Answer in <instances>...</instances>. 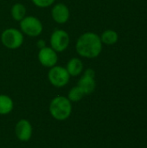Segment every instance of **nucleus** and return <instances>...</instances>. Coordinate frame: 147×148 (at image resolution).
I'll return each mask as SVG.
<instances>
[{"instance_id":"nucleus-1","label":"nucleus","mask_w":147,"mask_h":148,"mask_svg":"<svg viewBox=\"0 0 147 148\" xmlns=\"http://www.w3.org/2000/svg\"><path fill=\"white\" fill-rule=\"evenodd\" d=\"M102 42L100 36L94 32H85L81 34L75 43L77 54L87 59H94L100 56L102 50Z\"/></svg>"},{"instance_id":"nucleus-2","label":"nucleus","mask_w":147,"mask_h":148,"mask_svg":"<svg viewBox=\"0 0 147 148\" xmlns=\"http://www.w3.org/2000/svg\"><path fill=\"white\" fill-rule=\"evenodd\" d=\"M49 113L51 116L59 121L68 119L72 114V102L65 96H56L49 103Z\"/></svg>"},{"instance_id":"nucleus-3","label":"nucleus","mask_w":147,"mask_h":148,"mask_svg":"<svg viewBox=\"0 0 147 148\" xmlns=\"http://www.w3.org/2000/svg\"><path fill=\"white\" fill-rule=\"evenodd\" d=\"M2 44L9 49H16L20 48L24 40L23 34L20 29L15 28H8L1 34Z\"/></svg>"},{"instance_id":"nucleus-4","label":"nucleus","mask_w":147,"mask_h":148,"mask_svg":"<svg viewBox=\"0 0 147 148\" xmlns=\"http://www.w3.org/2000/svg\"><path fill=\"white\" fill-rule=\"evenodd\" d=\"M19 26L22 33L29 37L39 36L43 30L42 23L34 16H26L19 22Z\"/></svg>"},{"instance_id":"nucleus-5","label":"nucleus","mask_w":147,"mask_h":148,"mask_svg":"<svg viewBox=\"0 0 147 148\" xmlns=\"http://www.w3.org/2000/svg\"><path fill=\"white\" fill-rule=\"evenodd\" d=\"M48 79L51 85H53L54 87L62 88L68 83L70 80V75L66 68L55 65L49 69L48 72Z\"/></svg>"},{"instance_id":"nucleus-6","label":"nucleus","mask_w":147,"mask_h":148,"mask_svg":"<svg viewBox=\"0 0 147 148\" xmlns=\"http://www.w3.org/2000/svg\"><path fill=\"white\" fill-rule=\"evenodd\" d=\"M50 47L56 51L57 53H61L65 51L70 43V36L68 33L62 29H55L49 39Z\"/></svg>"},{"instance_id":"nucleus-7","label":"nucleus","mask_w":147,"mask_h":148,"mask_svg":"<svg viewBox=\"0 0 147 148\" xmlns=\"http://www.w3.org/2000/svg\"><path fill=\"white\" fill-rule=\"evenodd\" d=\"M37 57L39 62L43 67L49 69L55 66L58 62L57 52L55 51L51 47H48V46L39 49Z\"/></svg>"},{"instance_id":"nucleus-8","label":"nucleus","mask_w":147,"mask_h":148,"mask_svg":"<svg viewBox=\"0 0 147 148\" xmlns=\"http://www.w3.org/2000/svg\"><path fill=\"white\" fill-rule=\"evenodd\" d=\"M33 134V128L31 123L26 119H21L17 121L15 127V134L16 138L22 141L26 142L29 141Z\"/></svg>"},{"instance_id":"nucleus-9","label":"nucleus","mask_w":147,"mask_h":148,"mask_svg":"<svg viewBox=\"0 0 147 148\" xmlns=\"http://www.w3.org/2000/svg\"><path fill=\"white\" fill-rule=\"evenodd\" d=\"M52 19L58 24L66 23L70 16V10L68 7L63 3H55L51 10Z\"/></svg>"},{"instance_id":"nucleus-10","label":"nucleus","mask_w":147,"mask_h":148,"mask_svg":"<svg viewBox=\"0 0 147 148\" xmlns=\"http://www.w3.org/2000/svg\"><path fill=\"white\" fill-rule=\"evenodd\" d=\"M77 86L81 89L85 95H89L94 93L96 88V82L94 77L83 74L78 81Z\"/></svg>"},{"instance_id":"nucleus-11","label":"nucleus","mask_w":147,"mask_h":148,"mask_svg":"<svg viewBox=\"0 0 147 148\" xmlns=\"http://www.w3.org/2000/svg\"><path fill=\"white\" fill-rule=\"evenodd\" d=\"M66 69L70 76H78L83 72L84 65L80 58L73 57L68 62Z\"/></svg>"},{"instance_id":"nucleus-12","label":"nucleus","mask_w":147,"mask_h":148,"mask_svg":"<svg viewBox=\"0 0 147 148\" xmlns=\"http://www.w3.org/2000/svg\"><path fill=\"white\" fill-rule=\"evenodd\" d=\"M14 108V102L13 100L6 95H0V114L6 115L12 112Z\"/></svg>"},{"instance_id":"nucleus-13","label":"nucleus","mask_w":147,"mask_h":148,"mask_svg":"<svg viewBox=\"0 0 147 148\" xmlns=\"http://www.w3.org/2000/svg\"><path fill=\"white\" fill-rule=\"evenodd\" d=\"M26 12H27L26 7L21 3H14L10 9L11 17L15 21H17V22H20L21 20H23L26 16Z\"/></svg>"},{"instance_id":"nucleus-14","label":"nucleus","mask_w":147,"mask_h":148,"mask_svg":"<svg viewBox=\"0 0 147 148\" xmlns=\"http://www.w3.org/2000/svg\"><path fill=\"white\" fill-rule=\"evenodd\" d=\"M100 37H101V42L107 45H113L118 42V39H119L118 33L113 29L105 30Z\"/></svg>"},{"instance_id":"nucleus-15","label":"nucleus","mask_w":147,"mask_h":148,"mask_svg":"<svg viewBox=\"0 0 147 148\" xmlns=\"http://www.w3.org/2000/svg\"><path fill=\"white\" fill-rule=\"evenodd\" d=\"M85 95L81 91V89L78 86L73 87L68 93L67 98L71 101V102H78L83 99Z\"/></svg>"},{"instance_id":"nucleus-16","label":"nucleus","mask_w":147,"mask_h":148,"mask_svg":"<svg viewBox=\"0 0 147 148\" xmlns=\"http://www.w3.org/2000/svg\"><path fill=\"white\" fill-rule=\"evenodd\" d=\"M31 2L38 8H48L53 5L55 0H31Z\"/></svg>"},{"instance_id":"nucleus-17","label":"nucleus","mask_w":147,"mask_h":148,"mask_svg":"<svg viewBox=\"0 0 147 148\" xmlns=\"http://www.w3.org/2000/svg\"><path fill=\"white\" fill-rule=\"evenodd\" d=\"M37 47H38V49H42V48H44V47H46L47 45H46V42H45V41L44 40H42V39H41V40H38L37 41Z\"/></svg>"}]
</instances>
